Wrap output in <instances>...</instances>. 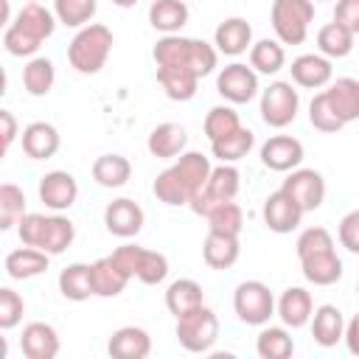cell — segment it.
I'll return each mask as SVG.
<instances>
[{
    "label": "cell",
    "instance_id": "6da1fadb",
    "mask_svg": "<svg viewBox=\"0 0 359 359\" xmlns=\"http://www.w3.org/2000/svg\"><path fill=\"white\" fill-rule=\"evenodd\" d=\"M210 171V157H205L202 151H182L168 168L157 174L151 191L163 205H191V199L205 188Z\"/></svg>",
    "mask_w": 359,
    "mask_h": 359
},
{
    "label": "cell",
    "instance_id": "7a4b0ae2",
    "mask_svg": "<svg viewBox=\"0 0 359 359\" xmlns=\"http://www.w3.org/2000/svg\"><path fill=\"white\" fill-rule=\"evenodd\" d=\"M151 59L157 67L177 65V67L194 70L202 79L216 70L219 50H216V45H210L205 39H194V36H182V34H163L151 48Z\"/></svg>",
    "mask_w": 359,
    "mask_h": 359
},
{
    "label": "cell",
    "instance_id": "3957f363",
    "mask_svg": "<svg viewBox=\"0 0 359 359\" xmlns=\"http://www.w3.org/2000/svg\"><path fill=\"white\" fill-rule=\"evenodd\" d=\"M17 236L28 247H36V250H42L48 255H62L73 244L76 227L62 213H50V216H45V213H25L20 219V224H17Z\"/></svg>",
    "mask_w": 359,
    "mask_h": 359
},
{
    "label": "cell",
    "instance_id": "277c9868",
    "mask_svg": "<svg viewBox=\"0 0 359 359\" xmlns=\"http://www.w3.org/2000/svg\"><path fill=\"white\" fill-rule=\"evenodd\" d=\"M112 45H115L112 31L104 22H90V25L79 28L76 36L70 39V45H67V62H70V67L76 73L95 76L107 65V59L112 53Z\"/></svg>",
    "mask_w": 359,
    "mask_h": 359
},
{
    "label": "cell",
    "instance_id": "5b68a950",
    "mask_svg": "<svg viewBox=\"0 0 359 359\" xmlns=\"http://www.w3.org/2000/svg\"><path fill=\"white\" fill-rule=\"evenodd\" d=\"M174 334H177V342L191 351V353H205L216 345L219 339V317L210 306H196L185 314L177 317V325H174Z\"/></svg>",
    "mask_w": 359,
    "mask_h": 359
},
{
    "label": "cell",
    "instance_id": "8992f818",
    "mask_svg": "<svg viewBox=\"0 0 359 359\" xmlns=\"http://www.w3.org/2000/svg\"><path fill=\"white\" fill-rule=\"evenodd\" d=\"M269 20L283 45H303L314 20V0H272Z\"/></svg>",
    "mask_w": 359,
    "mask_h": 359
},
{
    "label": "cell",
    "instance_id": "52a82bcc",
    "mask_svg": "<svg viewBox=\"0 0 359 359\" xmlns=\"http://www.w3.org/2000/svg\"><path fill=\"white\" fill-rule=\"evenodd\" d=\"M238 188H241V174H238V168H236L233 163H219V165H213V171H210L208 182H205V188L191 199L188 208H191L196 216H208L216 205L233 202L236 194H238Z\"/></svg>",
    "mask_w": 359,
    "mask_h": 359
},
{
    "label": "cell",
    "instance_id": "ba28073f",
    "mask_svg": "<svg viewBox=\"0 0 359 359\" xmlns=\"http://www.w3.org/2000/svg\"><path fill=\"white\" fill-rule=\"evenodd\" d=\"M233 311L247 325H266L275 314V294L261 280H241L233 292Z\"/></svg>",
    "mask_w": 359,
    "mask_h": 359
},
{
    "label": "cell",
    "instance_id": "9c48e42d",
    "mask_svg": "<svg viewBox=\"0 0 359 359\" xmlns=\"http://www.w3.org/2000/svg\"><path fill=\"white\" fill-rule=\"evenodd\" d=\"M297 109H300V95L292 87V81H272L261 93L258 112H261V121L272 129L289 126L297 118Z\"/></svg>",
    "mask_w": 359,
    "mask_h": 359
},
{
    "label": "cell",
    "instance_id": "30bf717a",
    "mask_svg": "<svg viewBox=\"0 0 359 359\" xmlns=\"http://www.w3.org/2000/svg\"><path fill=\"white\" fill-rule=\"evenodd\" d=\"M216 93L227 104H247V101H252L258 95V73L244 62H233V65L219 70Z\"/></svg>",
    "mask_w": 359,
    "mask_h": 359
},
{
    "label": "cell",
    "instance_id": "8fae6325",
    "mask_svg": "<svg viewBox=\"0 0 359 359\" xmlns=\"http://www.w3.org/2000/svg\"><path fill=\"white\" fill-rule=\"evenodd\" d=\"M303 208H300V202L292 196V194H286L283 188H278V191H272L266 199H264V224L272 230V233H292V230H297L300 227V222H303Z\"/></svg>",
    "mask_w": 359,
    "mask_h": 359
},
{
    "label": "cell",
    "instance_id": "7c38bea8",
    "mask_svg": "<svg viewBox=\"0 0 359 359\" xmlns=\"http://www.w3.org/2000/svg\"><path fill=\"white\" fill-rule=\"evenodd\" d=\"M303 157H306V149L292 135H272L261 143V163L269 171H280V174L294 171L300 168Z\"/></svg>",
    "mask_w": 359,
    "mask_h": 359
},
{
    "label": "cell",
    "instance_id": "4fadbf2b",
    "mask_svg": "<svg viewBox=\"0 0 359 359\" xmlns=\"http://www.w3.org/2000/svg\"><path fill=\"white\" fill-rule=\"evenodd\" d=\"M39 199L53 213L70 210L76 205V199H79V182H76V177L70 171H48L39 180Z\"/></svg>",
    "mask_w": 359,
    "mask_h": 359
},
{
    "label": "cell",
    "instance_id": "5bb4252c",
    "mask_svg": "<svg viewBox=\"0 0 359 359\" xmlns=\"http://www.w3.org/2000/svg\"><path fill=\"white\" fill-rule=\"evenodd\" d=\"M143 222H146V213L143 208L129 199V196H121V199H112L107 208H104V227L118 236V238H132L143 230Z\"/></svg>",
    "mask_w": 359,
    "mask_h": 359
},
{
    "label": "cell",
    "instance_id": "9a60e30c",
    "mask_svg": "<svg viewBox=\"0 0 359 359\" xmlns=\"http://www.w3.org/2000/svg\"><path fill=\"white\" fill-rule=\"evenodd\" d=\"M280 188L286 194H292L306 213L317 210L323 205V199H325V180L314 168H294V171H289V177L283 180Z\"/></svg>",
    "mask_w": 359,
    "mask_h": 359
},
{
    "label": "cell",
    "instance_id": "2e32d148",
    "mask_svg": "<svg viewBox=\"0 0 359 359\" xmlns=\"http://www.w3.org/2000/svg\"><path fill=\"white\" fill-rule=\"evenodd\" d=\"M289 70H292V81L306 90H323L334 79L331 59L323 53H300L297 59H292Z\"/></svg>",
    "mask_w": 359,
    "mask_h": 359
},
{
    "label": "cell",
    "instance_id": "e0dca14e",
    "mask_svg": "<svg viewBox=\"0 0 359 359\" xmlns=\"http://www.w3.org/2000/svg\"><path fill=\"white\" fill-rule=\"evenodd\" d=\"M275 314L280 317V323L286 328H303V325H309L311 323V314H314L311 292H306L303 286L283 289V294L275 303Z\"/></svg>",
    "mask_w": 359,
    "mask_h": 359
},
{
    "label": "cell",
    "instance_id": "ac0fdd59",
    "mask_svg": "<svg viewBox=\"0 0 359 359\" xmlns=\"http://www.w3.org/2000/svg\"><path fill=\"white\" fill-rule=\"evenodd\" d=\"M213 45L224 56H241L252 48V25L244 17H227L213 31Z\"/></svg>",
    "mask_w": 359,
    "mask_h": 359
},
{
    "label": "cell",
    "instance_id": "d6986e66",
    "mask_svg": "<svg viewBox=\"0 0 359 359\" xmlns=\"http://www.w3.org/2000/svg\"><path fill=\"white\" fill-rule=\"evenodd\" d=\"M323 93L342 123L359 121V79H351V76L331 79V84Z\"/></svg>",
    "mask_w": 359,
    "mask_h": 359
},
{
    "label": "cell",
    "instance_id": "ffe728a7",
    "mask_svg": "<svg viewBox=\"0 0 359 359\" xmlns=\"http://www.w3.org/2000/svg\"><path fill=\"white\" fill-rule=\"evenodd\" d=\"M188 146V132L185 126L180 123H157L151 132H149V140H146V149L151 157H160V160H177Z\"/></svg>",
    "mask_w": 359,
    "mask_h": 359
},
{
    "label": "cell",
    "instance_id": "44dd1931",
    "mask_svg": "<svg viewBox=\"0 0 359 359\" xmlns=\"http://www.w3.org/2000/svg\"><path fill=\"white\" fill-rule=\"evenodd\" d=\"M107 351L112 359H146L151 353V337L140 325H123L109 337Z\"/></svg>",
    "mask_w": 359,
    "mask_h": 359
},
{
    "label": "cell",
    "instance_id": "7402d4cb",
    "mask_svg": "<svg viewBox=\"0 0 359 359\" xmlns=\"http://www.w3.org/2000/svg\"><path fill=\"white\" fill-rule=\"evenodd\" d=\"M22 140V151L31 157V160H50L56 151H59V129L48 121H34L22 129L20 135Z\"/></svg>",
    "mask_w": 359,
    "mask_h": 359
},
{
    "label": "cell",
    "instance_id": "603a6c76",
    "mask_svg": "<svg viewBox=\"0 0 359 359\" xmlns=\"http://www.w3.org/2000/svg\"><path fill=\"white\" fill-rule=\"evenodd\" d=\"M20 348L28 359H53L59 353V334L50 323H28L22 328Z\"/></svg>",
    "mask_w": 359,
    "mask_h": 359
},
{
    "label": "cell",
    "instance_id": "cb8c5ba5",
    "mask_svg": "<svg viewBox=\"0 0 359 359\" xmlns=\"http://www.w3.org/2000/svg\"><path fill=\"white\" fill-rule=\"evenodd\" d=\"M56 14L50 11V8H45L42 3H36V0H31V3H25L20 11H17V17H14V28H20L22 34H28V36H34L36 42H45L48 36H53V31H56Z\"/></svg>",
    "mask_w": 359,
    "mask_h": 359
},
{
    "label": "cell",
    "instance_id": "d4e9b609",
    "mask_svg": "<svg viewBox=\"0 0 359 359\" xmlns=\"http://www.w3.org/2000/svg\"><path fill=\"white\" fill-rule=\"evenodd\" d=\"M300 272L314 286H334L342 278V261H339L337 250L311 252V255L300 258Z\"/></svg>",
    "mask_w": 359,
    "mask_h": 359
},
{
    "label": "cell",
    "instance_id": "484cf974",
    "mask_svg": "<svg viewBox=\"0 0 359 359\" xmlns=\"http://www.w3.org/2000/svg\"><path fill=\"white\" fill-rule=\"evenodd\" d=\"M157 84L163 87V93L171 101H191L196 95L199 87V76L188 67H177V65H160L157 67Z\"/></svg>",
    "mask_w": 359,
    "mask_h": 359
},
{
    "label": "cell",
    "instance_id": "4316f807",
    "mask_svg": "<svg viewBox=\"0 0 359 359\" xmlns=\"http://www.w3.org/2000/svg\"><path fill=\"white\" fill-rule=\"evenodd\" d=\"M48 261H50L48 252L22 244V247H17V250H11L6 255V275L11 280H28V278L42 275L48 269Z\"/></svg>",
    "mask_w": 359,
    "mask_h": 359
},
{
    "label": "cell",
    "instance_id": "83f0119b",
    "mask_svg": "<svg viewBox=\"0 0 359 359\" xmlns=\"http://www.w3.org/2000/svg\"><path fill=\"white\" fill-rule=\"evenodd\" d=\"M311 337L317 345L323 348H334L342 337H345V317L337 306L331 303H323L314 309L311 314Z\"/></svg>",
    "mask_w": 359,
    "mask_h": 359
},
{
    "label": "cell",
    "instance_id": "f1b7e54d",
    "mask_svg": "<svg viewBox=\"0 0 359 359\" xmlns=\"http://www.w3.org/2000/svg\"><path fill=\"white\" fill-rule=\"evenodd\" d=\"M241 255V244L238 236H227V233H213L208 230L205 244H202V258L210 269H230Z\"/></svg>",
    "mask_w": 359,
    "mask_h": 359
},
{
    "label": "cell",
    "instance_id": "f546056e",
    "mask_svg": "<svg viewBox=\"0 0 359 359\" xmlns=\"http://www.w3.org/2000/svg\"><path fill=\"white\" fill-rule=\"evenodd\" d=\"M132 278L115 264L112 255H104L93 261V292L95 297H118Z\"/></svg>",
    "mask_w": 359,
    "mask_h": 359
},
{
    "label": "cell",
    "instance_id": "4dcf8cb0",
    "mask_svg": "<svg viewBox=\"0 0 359 359\" xmlns=\"http://www.w3.org/2000/svg\"><path fill=\"white\" fill-rule=\"evenodd\" d=\"M191 11L185 0H154L149 6V25L163 34H180Z\"/></svg>",
    "mask_w": 359,
    "mask_h": 359
},
{
    "label": "cell",
    "instance_id": "1f68e13d",
    "mask_svg": "<svg viewBox=\"0 0 359 359\" xmlns=\"http://www.w3.org/2000/svg\"><path fill=\"white\" fill-rule=\"evenodd\" d=\"M59 292L62 297L73 300V303H81L87 297H93V264H67L62 272H59Z\"/></svg>",
    "mask_w": 359,
    "mask_h": 359
},
{
    "label": "cell",
    "instance_id": "d6a6232c",
    "mask_svg": "<svg viewBox=\"0 0 359 359\" xmlns=\"http://www.w3.org/2000/svg\"><path fill=\"white\" fill-rule=\"evenodd\" d=\"M202 303H205V289L194 278H180V280L168 283V289H165V309L174 317L185 314V311H191Z\"/></svg>",
    "mask_w": 359,
    "mask_h": 359
},
{
    "label": "cell",
    "instance_id": "836d02e7",
    "mask_svg": "<svg viewBox=\"0 0 359 359\" xmlns=\"http://www.w3.org/2000/svg\"><path fill=\"white\" fill-rule=\"evenodd\" d=\"M353 39H356V34L334 20L317 31V50L328 59H345L353 50Z\"/></svg>",
    "mask_w": 359,
    "mask_h": 359
},
{
    "label": "cell",
    "instance_id": "e575fe53",
    "mask_svg": "<svg viewBox=\"0 0 359 359\" xmlns=\"http://www.w3.org/2000/svg\"><path fill=\"white\" fill-rule=\"evenodd\" d=\"M286 65V50L280 39H258L250 48V67L261 76H275Z\"/></svg>",
    "mask_w": 359,
    "mask_h": 359
},
{
    "label": "cell",
    "instance_id": "d590c367",
    "mask_svg": "<svg viewBox=\"0 0 359 359\" xmlns=\"http://www.w3.org/2000/svg\"><path fill=\"white\" fill-rule=\"evenodd\" d=\"M53 81H56V67L48 56H31L28 65L22 67V87L34 98L48 95L53 90Z\"/></svg>",
    "mask_w": 359,
    "mask_h": 359
},
{
    "label": "cell",
    "instance_id": "8d00e7d4",
    "mask_svg": "<svg viewBox=\"0 0 359 359\" xmlns=\"http://www.w3.org/2000/svg\"><path fill=\"white\" fill-rule=\"evenodd\" d=\"M252 146H255V132L247 129V126H238L233 135L213 140L210 143V154L219 163H238L252 151Z\"/></svg>",
    "mask_w": 359,
    "mask_h": 359
},
{
    "label": "cell",
    "instance_id": "74e56055",
    "mask_svg": "<svg viewBox=\"0 0 359 359\" xmlns=\"http://www.w3.org/2000/svg\"><path fill=\"white\" fill-rule=\"evenodd\" d=\"M255 351L261 359H289L294 353V339L286 325H264L255 337Z\"/></svg>",
    "mask_w": 359,
    "mask_h": 359
},
{
    "label": "cell",
    "instance_id": "f35d334b",
    "mask_svg": "<svg viewBox=\"0 0 359 359\" xmlns=\"http://www.w3.org/2000/svg\"><path fill=\"white\" fill-rule=\"evenodd\" d=\"M132 177V163L123 154H101L93 163V180L101 188H121Z\"/></svg>",
    "mask_w": 359,
    "mask_h": 359
},
{
    "label": "cell",
    "instance_id": "ab89813d",
    "mask_svg": "<svg viewBox=\"0 0 359 359\" xmlns=\"http://www.w3.org/2000/svg\"><path fill=\"white\" fill-rule=\"evenodd\" d=\"M98 11V0H53V14L67 28H84Z\"/></svg>",
    "mask_w": 359,
    "mask_h": 359
},
{
    "label": "cell",
    "instance_id": "60d3db41",
    "mask_svg": "<svg viewBox=\"0 0 359 359\" xmlns=\"http://www.w3.org/2000/svg\"><path fill=\"white\" fill-rule=\"evenodd\" d=\"M238 126H241V118H238V112H236L230 104L210 107V109H208V115H205V123H202L205 137H208L210 143H213V140H219V137L233 135Z\"/></svg>",
    "mask_w": 359,
    "mask_h": 359
},
{
    "label": "cell",
    "instance_id": "b9f144b4",
    "mask_svg": "<svg viewBox=\"0 0 359 359\" xmlns=\"http://www.w3.org/2000/svg\"><path fill=\"white\" fill-rule=\"evenodd\" d=\"M25 194L20 185L14 182H3L0 185V230H11L14 224H20V219L25 216Z\"/></svg>",
    "mask_w": 359,
    "mask_h": 359
},
{
    "label": "cell",
    "instance_id": "7bdbcfd3",
    "mask_svg": "<svg viewBox=\"0 0 359 359\" xmlns=\"http://www.w3.org/2000/svg\"><path fill=\"white\" fill-rule=\"evenodd\" d=\"M205 219H208V230H213V233L241 236L244 210H241V205H236V202H222V205H216Z\"/></svg>",
    "mask_w": 359,
    "mask_h": 359
},
{
    "label": "cell",
    "instance_id": "ee69618b",
    "mask_svg": "<svg viewBox=\"0 0 359 359\" xmlns=\"http://www.w3.org/2000/svg\"><path fill=\"white\" fill-rule=\"evenodd\" d=\"M168 275V258L157 250H146L143 247V255H140V264H137V280L146 283V286H157L163 283Z\"/></svg>",
    "mask_w": 359,
    "mask_h": 359
},
{
    "label": "cell",
    "instance_id": "f6af8a7d",
    "mask_svg": "<svg viewBox=\"0 0 359 359\" xmlns=\"http://www.w3.org/2000/svg\"><path fill=\"white\" fill-rule=\"evenodd\" d=\"M309 121H311V126L314 129H320V132H325V135H334V132H339L345 123L337 118V112L331 109V104L325 101V93L320 90L314 98H311V104H309Z\"/></svg>",
    "mask_w": 359,
    "mask_h": 359
},
{
    "label": "cell",
    "instance_id": "bcb514c9",
    "mask_svg": "<svg viewBox=\"0 0 359 359\" xmlns=\"http://www.w3.org/2000/svg\"><path fill=\"white\" fill-rule=\"evenodd\" d=\"M294 250H297V258H306L311 252H323V250H334V236L325 230V227H306L297 241H294Z\"/></svg>",
    "mask_w": 359,
    "mask_h": 359
},
{
    "label": "cell",
    "instance_id": "7dc6e473",
    "mask_svg": "<svg viewBox=\"0 0 359 359\" xmlns=\"http://www.w3.org/2000/svg\"><path fill=\"white\" fill-rule=\"evenodd\" d=\"M22 311H25L22 297H20L11 286H3V289H0V328H3V331L17 328L20 320H22Z\"/></svg>",
    "mask_w": 359,
    "mask_h": 359
},
{
    "label": "cell",
    "instance_id": "c3c4849f",
    "mask_svg": "<svg viewBox=\"0 0 359 359\" xmlns=\"http://www.w3.org/2000/svg\"><path fill=\"white\" fill-rule=\"evenodd\" d=\"M39 45H42V42H36L34 36L22 34V31L14 28V25H6V31H3V48H6L11 56H34V53L39 50Z\"/></svg>",
    "mask_w": 359,
    "mask_h": 359
},
{
    "label": "cell",
    "instance_id": "681fc988",
    "mask_svg": "<svg viewBox=\"0 0 359 359\" xmlns=\"http://www.w3.org/2000/svg\"><path fill=\"white\" fill-rule=\"evenodd\" d=\"M337 238H339V244H342L348 252L359 255V208H356V210H348V213L339 219Z\"/></svg>",
    "mask_w": 359,
    "mask_h": 359
},
{
    "label": "cell",
    "instance_id": "f907efd6",
    "mask_svg": "<svg viewBox=\"0 0 359 359\" xmlns=\"http://www.w3.org/2000/svg\"><path fill=\"white\" fill-rule=\"evenodd\" d=\"M140 255H143V247L140 244H121L118 250H112V258L115 264L129 275L135 278L137 275V264H140Z\"/></svg>",
    "mask_w": 359,
    "mask_h": 359
},
{
    "label": "cell",
    "instance_id": "816d5d0a",
    "mask_svg": "<svg viewBox=\"0 0 359 359\" xmlns=\"http://www.w3.org/2000/svg\"><path fill=\"white\" fill-rule=\"evenodd\" d=\"M334 20L342 22L348 31L359 34V0H337V6H334Z\"/></svg>",
    "mask_w": 359,
    "mask_h": 359
},
{
    "label": "cell",
    "instance_id": "f5cc1de1",
    "mask_svg": "<svg viewBox=\"0 0 359 359\" xmlns=\"http://www.w3.org/2000/svg\"><path fill=\"white\" fill-rule=\"evenodd\" d=\"M0 126H3V151L11 149V143L17 140V118L11 115V109H0Z\"/></svg>",
    "mask_w": 359,
    "mask_h": 359
},
{
    "label": "cell",
    "instance_id": "db71d44e",
    "mask_svg": "<svg viewBox=\"0 0 359 359\" xmlns=\"http://www.w3.org/2000/svg\"><path fill=\"white\" fill-rule=\"evenodd\" d=\"M345 348L353 353V356H359V314H353L348 323H345Z\"/></svg>",
    "mask_w": 359,
    "mask_h": 359
},
{
    "label": "cell",
    "instance_id": "11a10c76",
    "mask_svg": "<svg viewBox=\"0 0 359 359\" xmlns=\"http://www.w3.org/2000/svg\"><path fill=\"white\" fill-rule=\"evenodd\" d=\"M118 8H132V6H137V0H112Z\"/></svg>",
    "mask_w": 359,
    "mask_h": 359
},
{
    "label": "cell",
    "instance_id": "9f6ffc18",
    "mask_svg": "<svg viewBox=\"0 0 359 359\" xmlns=\"http://www.w3.org/2000/svg\"><path fill=\"white\" fill-rule=\"evenodd\" d=\"M356 294H359V283H356Z\"/></svg>",
    "mask_w": 359,
    "mask_h": 359
},
{
    "label": "cell",
    "instance_id": "6f0895ef",
    "mask_svg": "<svg viewBox=\"0 0 359 359\" xmlns=\"http://www.w3.org/2000/svg\"><path fill=\"white\" fill-rule=\"evenodd\" d=\"M314 3H317V0H314Z\"/></svg>",
    "mask_w": 359,
    "mask_h": 359
}]
</instances>
